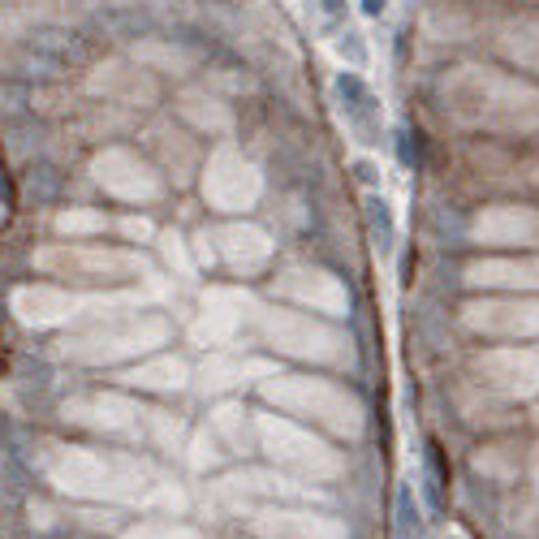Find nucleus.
Returning <instances> with one entry per match:
<instances>
[{"label": "nucleus", "instance_id": "f257e3e1", "mask_svg": "<svg viewBox=\"0 0 539 539\" xmlns=\"http://www.w3.org/2000/svg\"><path fill=\"white\" fill-rule=\"evenodd\" d=\"M337 96L345 99V108H350V117H354V122H367V117H371V104H375V99H371V91L354 74L337 78Z\"/></svg>", "mask_w": 539, "mask_h": 539}, {"label": "nucleus", "instance_id": "f03ea898", "mask_svg": "<svg viewBox=\"0 0 539 539\" xmlns=\"http://www.w3.org/2000/svg\"><path fill=\"white\" fill-rule=\"evenodd\" d=\"M319 4H324V13H333V18L345 13V0H319Z\"/></svg>", "mask_w": 539, "mask_h": 539}, {"label": "nucleus", "instance_id": "7ed1b4c3", "mask_svg": "<svg viewBox=\"0 0 539 539\" xmlns=\"http://www.w3.org/2000/svg\"><path fill=\"white\" fill-rule=\"evenodd\" d=\"M384 4H389V0H363V9H367L371 18H375V13H384Z\"/></svg>", "mask_w": 539, "mask_h": 539}]
</instances>
